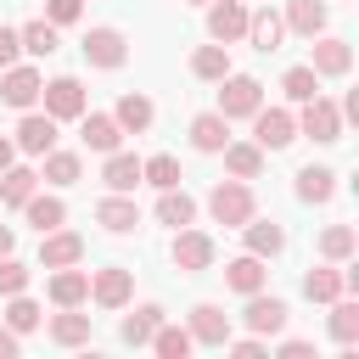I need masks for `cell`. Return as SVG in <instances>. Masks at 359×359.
Listing matches in <instances>:
<instances>
[{"instance_id": "obj_23", "label": "cell", "mask_w": 359, "mask_h": 359, "mask_svg": "<svg viewBox=\"0 0 359 359\" xmlns=\"http://www.w3.org/2000/svg\"><path fill=\"white\" fill-rule=\"evenodd\" d=\"M264 275H269V269H264V258H252V252H247V258H236V264L224 269V280H230V286H236L241 297L264 292Z\"/></svg>"}, {"instance_id": "obj_43", "label": "cell", "mask_w": 359, "mask_h": 359, "mask_svg": "<svg viewBox=\"0 0 359 359\" xmlns=\"http://www.w3.org/2000/svg\"><path fill=\"white\" fill-rule=\"evenodd\" d=\"M22 286H28V269H22V264L6 252V258H0V292L11 297V292H22Z\"/></svg>"}, {"instance_id": "obj_13", "label": "cell", "mask_w": 359, "mask_h": 359, "mask_svg": "<svg viewBox=\"0 0 359 359\" xmlns=\"http://www.w3.org/2000/svg\"><path fill=\"white\" fill-rule=\"evenodd\" d=\"M17 146L34 151V157H45V151L56 146V118H50V112H28V118L17 123Z\"/></svg>"}, {"instance_id": "obj_1", "label": "cell", "mask_w": 359, "mask_h": 359, "mask_svg": "<svg viewBox=\"0 0 359 359\" xmlns=\"http://www.w3.org/2000/svg\"><path fill=\"white\" fill-rule=\"evenodd\" d=\"M208 213H213L219 224L241 230V224L252 219V191H247L241 180H224V185H213V196H208Z\"/></svg>"}, {"instance_id": "obj_25", "label": "cell", "mask_w": 359, "mask_h": 359, "mask_svg": "<svg viewBox=\"0 0 359 359\" xmlns=\"http://www.w3.org/2000/svg\"><path fill=\"white\" fill-rule=\"evenodd\" d=\"M157 219L180 230V224H191V219H196V202H191V196H185L180 185H168V191L157 196Z\"/></svg>"}, {"instance_id": "obj_28", "label": "cell", "mask_w": 359, "mask_h": 359, "mask_svg": "<svg viewBox=\"0 0 359 359\" xmlns=\"http://www.w3.org/2000/svg\"><path fill=\"white\" fill-rule=\"evenodd\" d=\"M34 168H0V202H11V208H22L28 196H34Z\"/></svg>"}, {"instance_id": "obj_48", "label": "cell", "mask_w": 359, "mask_h": 359, "mask_svg": "<svg viewBox=\"0 0 359 359\" xmlns=\"http://www.w3.org/2000/svg\"><path fill=\"white\" fill-rule=\"evenodd\" d=\"M11 151H17V146H11L6 135H0V168H11Z\"/></svg>"}, {"instance_id": "obj_27", "label": "cell", "mask_w": 359, "mask_h": 359, "mask_svg": "<svg viewBox=\"0 0 359 359\" xmlns=\"http://www.w3.org/2000/svg\"><path fill=\"white\" fill-rule=\"evenodd\" d=\"M224 168H230L236 180H258L264 151H258V146H236V140H224Z\"/></svg>"}, {"instance_id": "obj_2", "label": "cell", "mask_w": 359, "mask_h": 359, "mask_svg": "<svg viewBox=\"0 0 359 359\" xmlns=\"http://www.w3.org/2000/svg\"><path fill=\"white\" fill-rule=\"evenodd\" d=\"M264 107V84L247 79V73H224V90H219V112L224 118H252Z\"/></svg>"}, {"instance_id": "obj_37", "label": "cell", "mask_w": 359, "mask_h": 359, "mask_svg": "<svg viewBox=\"0 0 359 359\" xmlns=\"http://www.w3.org/2000/svg\"><path fill=\"white\" fill-rule=\"evenodd\" d=\"M151 348H157L163 359H185V353H191V331H185V325H157V331H151Z\"/></svg>"}, {"instance_id": "obj_11", "label": "cell", "mask_w": 359, "mask_h": 359, "mask_svg": "<svg viewBox=\"0 0 359 359\" xmlns=\"http://www.w3.org/2000/svg\"><path fill=\"white\" fill-rule=\"evenodd\" d=\"M208 34H213L219 45L247 39V6H241V0H219V6L208 11Z\"/></svg>"}, {"instance_id": "obj_40", "label": "cell", "mask_w": 359, "mask_h": 359, "mask_svg": "<svg viewBox=\"0 0 359 359\" xmlns=\"http://www.w3.org/2000/svg\"><path fill=\"white\" fill-rule=\"evenodd\" d=\"M45 180H50V185H73V180H79V157L50 146V151H45Z\"/></svg>"}, {"instance_id": "obj_47", "label": "cell", "mask_w": 359, "mask_h": 359, "mask_svg": "<svg viewBox=\"0 0 359 359\" xmlns=\"http://www.w3.org/2000/svg\"><path fill=\"white\" fill-rule=\"evenodd\" d=\"M11 353H17V331H11V325H0V359H11Z\"/></svg>"}, {"instance_id": "obj_21", "label": "cell", "mask_w": 359, "mask_h": 359, "mask_svg": "<svg viewBox=\"0 0 359 359\" xmlns=\"http://www.w3.org/2000/svg\"><path fill=\"white\" fill-rule=\"evenodd\" d=\"M101 180H107V191H135V185H140V163H135L129 151H107Z\"/></svg>"}, {"instance_id": "obj_33", "label": "cell", "mask_w": 359, "mask_h": 359, "mask_svg": "<svg viewBox=\"0 0 359 359\" xmlns=\"http://www.w3.org/2000/svg\"><path fill=\"white\" fill-rule=\"evenodd\" d=\"M50 337H56L62 348L90 342V314H73V309H67V314H56V320H50Z\"/></svg>"}, {"instance_id": "obj_32", "label": "cell", "mask_w": 359, "mask_h": 359, "mask_svg": "<svg viewBox=\"0 0 359 359\" xmlns=\"http://www.w3.org/2000/svg\"><path fill=\"white\" fill-rule=\"evenodd\" d=\"M331 337L348 348V342H359V303H342V297H331Z\"/></svg>"}, {"instance_id": "obj_34", "label": "cell", "mask_w": 359, "mask_h": 359, "mask_svg": "<svg viewBox=\"0 0 359 359\" xmlns=\"http://www.w3.org/2000/svg\"><path fill=\"white\" fill-rule=\"evenodd\" d=\"M191 73H196V79H224V73H230V50H224V45H202V50L191 56Z\"/></svg>"}, {"instance_id": "obj_17", "label": "cell", "mask_w": 359, "mask_h": 359, "mask_svg": "<svg viewBox=\"0 0 359 359\" xmlns=\"http://www.w3.org/2000/svg\"><path fill=\"white\" fill-rule=\"evenodd\" d=\"M224 140H230V118H224V112L191 118V146H196V151H224Z\"/></svg>"}, {"instance_id": "obj_12", "label": "cell", "mask_w": 359, "mask_h": 359, "mask_svg": "<svg viewBox=\"0 0 359 359\" xmlns=\"http://www.w3.org/2000/svg\"><path fill=\"white\" fill-rule=\"evenodd\" d=\"M129 292H135V275H129V269H118V264H112V269H101V275L90 280V297H95L101 309H123V303H129Z\"/></svg>"}, {"instance_id": "obj_10", "label": "cell", "mask_w": 359, "mask_h": 359, "mask_svg": "<svg viewBox=\"0 0 359 359\" xmlns=\"http://www.w3.org/2000/svg\"><path fill=\"white\" fill-rule=\"evenodd\" d=\"M191 342L224 348V342H230V314L213 309V303H196V309H191Z\"/></svg>"}, {"instance_id": "obj_44", "label": "cell", "mask_w": 359, "mask_h": 359, "mask_svg": "<svg viewBox=\"0 0 359 359\" xmlns=\"http://www.w3.org/2000/svg\"><path fill=\"white\" fill-rule=\"evenodd\" d=\"M79 11H84V0H45V22H56V28L79 22Z\"/></svg>"}, {"instance_id": "obj_38", "label": "cell", "mask_w": 359, "mask_h": 359, "mask_svg": "<svg viewBox=\"0 0 359 359\" xmlns=\"http://www.w3.org/2000/svg\"><path fill=\"white\" fill-rule=\"evenodd\" d=\"M280 90H286L292 101H314V95H320V73H314V67H286Z\"/></svg>"}, {"instance_id": "obj_36", "label": "cell", "mask_w": 359, "mask_h": 359, "mask_svg": "<svg viewBox=\"0 0 359 359\" xmlns=\"http://www.w3.org/2000/svg\"><path fill=\"white\" fill-rule=\"evenodd\" d=\"M303 297H314V303L342 297V275H337V269H309V275H303Z\"/></svg>"}, {"instance_id": "obj_20", "label": "cell", "mask_w": 359, "mask_h": 359, "mask_svg": "<svg viewBox=\"0 0 359 359\" xmlns=\"http://www.w3.org/2000/svg\"><path fill=\"white\" fill-rule=\"evenodd\" d=\"M280 34H286V22H280L269 6H264V11H247V39H252L258 50H275V45H280Z\"/></svg>"}, {"instance_id": "obj_29", "label": "cell", "mask_w": 359, "mask_h": 359, "mask_svg": "<svg viewBox=\"0 0 359 359\" xmlns=\"http://www.w3.org/2000/svg\"><path fill=\"white\" fill-rule=\"evenodd\" d=\"M22 213H28V224H34L39 236H45V230H56V224L67 219V208H62L56 196H28V202H22Z\"/></svg>"}, {"instance_id": "obj_4", "label": "cell", "mask_w": 359, "mask_h": 359, "mask_svg": "<svg viewBox=\"0 0 359 359\" xmlns=\"http://www.w3.org/2000/svg\"><path fill=\"white\" fill-rule=\"evenodd\" d=\"M252 118H258V123H252L258 151H280V146H292V140H297V118H292V112H280V107H269V112H264V107H258Z\"/></svg>"}, {"instance_id": "obj_9", "label": "cell", "mask_w": 359, "mask_h": 359, "mask_svg": "<svg viewBox=\"0 0 359 359\" xmlns=\"http://www.w3.org/2000/svg\"><path fill=\"white\" fill-rule=\"evenodd\" d=\"M174 264H180L185 275L208 269V264H213V236H202V230H185V224H180V236H174Z\"/></svg>"}, {"instance_id": "obj_50", "label": "cell", "mask_w": 359, "mask_h": 359, "mask_svg": "<svg viewBox=\"0 0 359 359\" xmlns=\"http://www.w3.org/2000/svg\"><path fill=\"white\" fill-rule=\"evenodd\" d=\"M191 6H208V0H191Z\"/></svg>"}, {"instance_id": "obj_5", "label": "cell", "mask_w": 359, "mask_h": 359, "mask_svg": "<svg viewBox=\"0 0 359 359\" xmlns=\"http://www.w3.org/2000/svg\"><path fill=\"white\" fill-rule=\"evenodd\" d=\"M39 95H45V112L62 123V118H84V84L79 79H50V84H39Z\"/></svg>"}, {"instance_id": "obj_19", "label": "cell", "mask_w": 359, "mask_h": 359, "mask_svg": "<svg viewBox=\"0 0 359 359\" xmlns=\"http://www.w3.org/2000/svg\"><path fill=\"white\" fill-rule=\"evenodd\" d=\"M118 140H123L118 118H107V112H84V146H90V151H118Z\"/></svg>"}, {"instance_id": "obj_8", "label": "cell", "mask_w": 359, "mask_h": 359, "mask_svg": "<svg viewBox=\"0 0 359 359\" xmlns=\"http://www.w3.org/2000/svg\"><path fill=\"white\" fill-rule=\"evenodd\" d=\"M39 84H45V79H39L34 67H17V62H11V67H6V79H0V101L28 112V107L39 101Z\"/></svg>"}, {"instance_id": "obj_39", "label": "cell", "mask_w": 359, "mask_h": 359, "mask_svg": "<svg viewBox=\"0 0 359 359\" xmlns=\"http://www.w3.org/2000/svg\"><path fill=\"white\" fill-rule=\"evenodd\" d=\"M17 39H22L28 56H50V50H56V22H28Z\"/></svg>"}, {"instance_id": "obj_35", "label": "cell", "mask_w": 359, "mask_h": 359, "mask_svg": "<svg viewBox=\"0 0 359 359\" xmlns=\"http://www.w3.org/2000/svg\"><path fill=\"white\" fill-rule=\"evenodd\" d=\"M140 180H146V185H157V191H168V185H180V157H168V151H157L151 163H140Z\"/></svg>"}, {"instance_id": "obj_24", "label": "cell", "mask_w": 359, "mask_h": 359, "mask_svg": "<svg viewBox=\"0 0 359 359\" xmlns=\"http://www.w3.org/2000/svg\"><path fill=\"white\" fill-rule=\"evenodd\" d=\"M297 196H303V202H331V196H337V174L309 163V168L297 174Z\"/></svg>"}, {"instance_id": "obj_31", "label": "cell", "mask_w": 359, "mask_h": 359, "mask_svg": "<svg viewBox=\"0 0 359 359\" xmlns=\"http://www.w3.org/2000/svg\"><path fill=\"white\" fill-rule=\"evenodd\" d=\"M112 118H118V129H129V135H140V129H151V101H146V95H123Z\"/></svg>"}, {"instance_id": "obj_46", "label": "cell", "mask_w": 359, "mask_h": 359, "mask_svg": "<svg viewBox=\"0 0 359 359\" xmlns=\"http://www.w3.org/2000/svg\"><path fill=\"white\" fill-rule=\"evenodd\" d=\"M224 348H236L241 359H258V353H264V342H258V337H252V342H224Z\"/></svg>"}, {"instance_id": "obj_30", "label": "cell", "mask_w": 359, "mask_h": 359, "mask_svg": "<svg viewBox=\"0 0 359 359\" xmlns=\"http://www.w3.org/2000/svg\"><path fill=\"white\" fill-rule=\"evenodd\" d=\"M157 325H163V309H157V303H146V309H135V314L123 320V342H135V348H146Z\"/></svg>"}, {"instance_id": "obj_18", "label": "cell", "mask_w": 359, "mask_h": 359, "mask_svg": "<svg viewBox=\"0 0 359 359\" xmlns=\"http://www.w3.org/2000/svg\"><path fill=\"white\" fill-rule=\"evenodd\" d=\"M247 325H252L258 337H275V331L286 325V303H280V297H258V292H252V303H247Z\"/></svg>"}, {"instance_id": "obj_26", "label": "cell", "mask_w": 359, "mask_h": 359, "mask_svg": "<svg viewBox=\"0 0 359 359\" xmlns=\"http://www.w3.org/2000/svg\"><path fill=\"white\" fill-rule=\"evenodd\" d=\"M286 22H292V34L314 39V34L325 28V6H320V0H292V6H286Z\"/></svg>"}, {"instance_id": "obj_45", "label": "cell", "mask_w": 359, "mask_h": 359, "mask_svg": "<svg viewBox=\"0 0 359 359\" xmlns=\"http://www.w3.org/2000/svg\"><path fill=\"white\" fill-rule=\"evenodd\" d=\"M17 50H22V39H17L11 28H0V67H11V62H17Z\"/></svg>"}, {"instance_id": "obj_3", "label": "cell", "mask_w": 359, "mask_h": 359, "mask_svg": "<svg viewBox=\"0 0 359 359\" xmlns=\"http://www.w3.org/2000/svg\"><path fill=\"white\" fill-rule=\"evenodd\" d=\"M303 135H309V140H320V146L342 140V107H337V101H325V95L303 101Z\"/></svg>"}, {"instance_id": "obj_49", "label": "cell", "mask_w": 359, "mask_h": 359, "mask_svg": "<svg viewBox=\"0 0 359 359\" xmlns=\"http://www.w3.org/2000/svg\"><path fill=\"white\" fill-rule=\"evenodd\" d=\"M6 252H11V230L0 224V258H6Z\"/></svg>"}, {"instance_id": "obj_41", "label": "cell", "mask_w": 359, "mask_h": 359, "mask_svg": "<svg viewBox=\"0 0 359 359\" xmlns=\"http://www.w3.org/2000/svg\"><path fill=\"white\" fill-rule=\"evenodd\" d=\"M6 325H11V331H34V325H39V303H28L22 292H11V309H6Z\"/></svg>"}, {"instance_id": "obj_42", "label": "cell", "mask_w": 359, "mask_h": 359, "mask_svg": "<svg viewBox=\"0 0 359 359\" xmlns=\"http://www.w3.org/2000/svg\"><path fill=\"white\" fill-rule=\"evenodd\" d=\"M320 252H325V258H348V252H353V230H348V224H331V230L320 236Z\"/></svg>"}, {"instance_id": "obj_16", "label": "cell", "mask_w": 359, "mask_h": 359, "mask_svg": "<svg viewBox=\"0 0 359 359\" xmlns=\"http://www.w3.org/2000/svg\"><path fill=\"white\" fill-rule=\"evenodd\" d=\"M314 73H325V79H342L348 67H353V50H348V39H314V62H309Z\"/></svg>"}, {"instance_id": "obj_14", "label": "cell", "mask_w": 359, "mask_h": 359, "mask_svg": "<svg viewBox=\"0 0 359 359\" xmlns=\"http://www.w3.org/2000/svg\"><path fill=\"white\" fill-rule=\"evenodd\" d=\"M95 224H101V230H112V236H123V230H135V224H140V208H135L123 191H112L107 202H95Z\"/></svg>"}, {"instance_id": "obj_22", "label": "cell", "mask_w": 359, "mask_h": 359, "mask_svg": "<svg viewBox=\"0 0 359 359\" xmlns=\"http://www.w3.org/2000/svg\"><path fill=\"white\" fill-rule=\"evenodd\" d=\"M241 236H247V252H252V258H275V252L286 247V230H280V224H252V219H247Z\"/></svg>"}, {"instance_id": "obj_15", "label": "cell", "mask_w": 359, "mask_h": 359, "mask_svg": "<svg viewBox=\"0 0 359 359\" xmlns=\"http://www.w3.org/2000/svg\"><path fill=\"white\" fill-rule=\"evenodd\" d=\"M84 297H90V275L73 269V264H62V269L50 275V303H56V309H79Z\"/></svg>"}, {"instance_id": "obj_6", "label": "cell", "mask_w": 359, "mask_h": 359, "mask_svg": "<svg viewBox=\"0 0 359 359\" xmlns=\"http://www.w3.org/2000/svg\"><path fill=\"white\" fill-rule=\"evenodd\" d=\"M123 56H129V39H123L118 28H90V34H84V62H95V67H123Z\"/></svg>"}, {"instance_id": "obj_7", "label": "cell", "mask_w": 359, "mask_h": 359, "mask_svg": "<svg viewBox=\"0 0 359 359\" xmlns=\"http://www.w3.org/2000/svg\"><path fill=\"white\" fill-rule=\"evenodd\" d=\"M79 258H84V236H73V230H62V224L39 236V264H45V269H62V264H79Z\"/></svg>"}]
</instances>
